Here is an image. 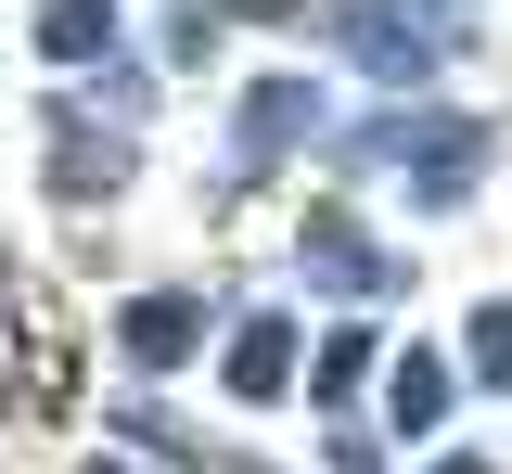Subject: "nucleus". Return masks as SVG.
Masks as SVG:
<instances>
[{
	"instance_id": "nucleus-1",
	"label": "nucleus",
	"mask_w": 512,
	"mask_h": 474,
	"mask_svg": "<svg viewBox=\"0 0 512 474\" xmlns=\"http://www.w3.org/2000/svg\"><path fill=\"white\" fill-rule=\"evenodd\" d=\"M295 257H308L320 282H346V295H384V282H397V257H372V244H359V218H346V205H308Z\"/></svg>"
},
{
	"instance_id": "nucleus-2",
	"label": "nucleus",
	"mask_w": 512,
	"mask_h": 474,
	"mask_svg": "<svg viewBox=\"0 0 512 474\" xmlns=\"http://www.w3.org/2000/svg\"><path fill=\"white\" fill-rule=\"evenodd\" d=\"M116 346L141 359V372H167V359H192V346H205V308H192V295H141V308L116 321Z\"/></svg>"
},
{
	"instance_id": "nucleus-3",
	"label": "nucleus",
	"mask_w": 512,
	"mask_h": 474,
	"mask_svg": "<svg viewBox=\"0 0 512 474\" xmlns=\"http://www.w3.org/2000/svg\"><path fill=\"white\" fill-rule=\"evenodd\" d=\"M308 103H320L308 77H256V90H244V154H231V167H269L282 141L308 129Z\"/></svg>"
},
{
	"instance_id": "nucleus-4",
	"label": "nucleus",
	"mask_w": 512,
	"mask_h": 474,
	"mask_svg": "<svg viewBox=\"0 0 512 474\" xmlns=\"http://www.w3.org/2000/svg\"><path fill=\"white\" fill-rule=\"evenodd\" d=\"M384 423H397V436H436L448 423V359L436 346H410V359L384 372Z\"/></svg>"
},
{
	"instance_id": "nucleus-5",
	"label": "nucleus",
	"mask_w": 512,
	"mask_h": 474,
	"mask_svg": "<svg viewBox=\"0 0 512 474\" xmlns=\"http://www.w3.org/2000/svg\"><path fill=\"white\" fill-rule=\"evenodd\" d=\"M282 372H295V321L269 308V321L231 334V398H282Z\"/></svg>"
},
{
	"instance_id": "nucleus-6",
	"label": "nucleus",
	"mask_w": 512,
	"mask_h": 474,
	"mask_svg": "<svg viewBox=\"0 0 512 474\" xmlns=\"http://www.w3.org/2000/svg\"><path fill=\"white\" fill-rule=\"evenodd\" d=\"M103 39H116V13H103V0H39V52H52V65H90Z\"/></svg>"
},
{
	"instance_id": "nucleus-7",
	"label": "nucleus",
	"mask_w": 512,
	"mask_h": 474,
	"mask_svg": "<svg viewBox=\"0 0 512 474\" xmlns=\"http://www.w3.org/2000/svg\"><path fill=\"white\" fill-rule=\"evenodd\" d=\"M474 372L512 385V295H500V308H474Z\"/></svg>"
},
{
	"instance_id": "nucleus-8",
	"label": "nucleus",
	"mask_w": 512,
	"mask_h": 474,
	"mask_svg": "<svg viewBox=\"0 0 512 474\" xmlns=\"http://www.w3.org/2000/svg\"><path fill=\"white\" fill-rule=\"evenodd\" d=\"M359 372H372V334H333V346H320V398H346Z\"/></svg>"
},
{
	"instance_id": "nucleus-9",
	"label": "nucleus",
	"mask_w": 512,
	"mask_h": 474,
	"mask_svg": "<svg viewBox=\"0 0 512 474\" xmlns=\"http://www.w3.org/2000/svg\"><path fill=\"white\" fill-rule=\"evenodd\" d=\"M218 13H244V26H282V13H295V0H218Z\"/></svg>"
},
{
	"instance_id": "nucleus-10",
	"label": "nucleus",
	"mask_w": 512,
	"mask_h": 474,
	"mask_svg": "<svg viewBox=\"0 0 512 474\" xmlns=\"http://www.w3.org/2000/svg\"><path fill=\"white\" fill-rule=\"evenodd\" d=\"M436 474H487V462H436Z\"/></svg>"
},
{
	"instance_id": "nucleus-11",
	"label": "nucleus",
	"mask_w": 512,
	"mask_h": 474,
	"mask_svg": "<svg viewBox=\"0 0 512 474\" xmlns=\"http://www.w3.org/2000/svg\"><path fill=\"white\" fill-rule=\"evenodd\" d=\"M90 474H128V462H90Z\"/></svg>"
}]
</instances>
